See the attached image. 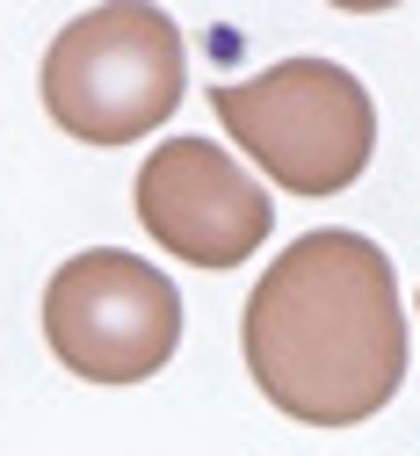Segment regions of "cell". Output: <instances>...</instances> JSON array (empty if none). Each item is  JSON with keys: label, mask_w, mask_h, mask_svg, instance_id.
Returning <instances> with one entry per match:
<instances>
[{"label": "cell", "mask_w": 420, "mask_h": 456, "mask_svg": "<svg viewBox=\"0 0 420 456\" xmlns=\"http://www.w3.org/2000/svg\"><path fill=\"white\" fill-rule=\"evenodd\" d=\"M138 224L189 268H239L268 240L276 203L268 189L210 138H167L138 167Z\"/></svg>", "instance_id": "cell-5"}, {"label": "cell", "mask_w": 420, "mask_h": 456, "mask_svg": "<svg viewBox=\"0 0 420 456\" xmlns=\"http://www.w3.org/2000/svg\"><path fill=\"white\" fill-rule=\"evenodd\" d=\"M189 87V51L174 15L145 0H109L73 15L44 51V109L80 145H131L160 131Z\"/></svg>", "instance_id": "cell-2"}, {"label": "cell", "mask_w": 420, "mask_h": 456, "mask_svg": "<svg viewBox=\"0 0 420 456\" xmlns=\"http://www.w3.org/2000/svg\"><path fill=\"white\" fill-rule=\"evenodd\" d=\"M239 348L276 413L305 428H355L406 384V312L399 275L363 232H305L261 268Z\"/></svg>", "instance_id": "cell-1"}, {"label": "cell", "mask_w": 420, "mask_h": 456, "mask_svg": "<svg viewBox=\"0 0 420 456\" xmlns=\"http://www.w3.org/2000/svg\"><path fill=\"white\" fill-rule=\"evenodd\" d=\"M218 124L290 196H341L377 152V102L334 59H283L210 94Z\"/></svg>", "instance_id": "cell-3"}, {"label": "cell", "mask_w": 420, "mask_h": 456, "mask_svg": "<svg viewBox=\"0 0 420 456\" xmlns=\"http://www.w3.org/2000/svg\"><path fill=\"white\" fill-rule=\"evenodd\" d=\"M44 340L80 384H145L182 348V290L124 247H87L44 282Z\"/></svg>", "instance_id": "cell-4"}]
</instances>
